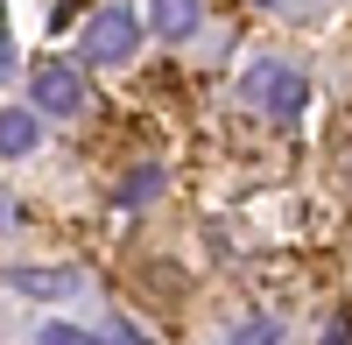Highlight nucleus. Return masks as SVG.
I'll return each mask as SVG.
<instances>
[{"label": "nucleus", "mask_w": 352, "mask_h": 345, "mask_svg": "<svg viewBox=\"0 0 352 345\" xmlns=\"http://www.w3.org/2000/svg\"><path fill=\"white\" fill-rule=\"evenodd\" d=\"M240 99L261 113V120H296L303 99H310V78L296 64H282V56H261V64H247V78H240Z\"/></svg>", "instance_id": "obj_1"}, {"label": "nucleus", "mask_w": 352, "mask_h": 345, "mask_svg": "<svg viewBox=\"0 0 352 345\" xmlns=\"http://www.w3.org/2000/svg\"><path fill=\"white\" fill-rule=\"evenodd\" d=\"M28 99H36V106H28L36 120H43V113H50V120H78V113H85V71L50 56V64L28 71Z\"/></svg>", "instance_id": "obj_2"}, {"label": "nucleus", "mask_w": 352, "mask_h": 345, "mask_svg": "<svg viewBox=\"0 0 352 345\" xmlns=\"http://www.w3.org/2000/svg\"><path fill=\"white\" fill-rule=\"evenodd\" d=\"M134 49H141V14L134 8H99L85 21V56L92 64H127Z\"/></svg>", "instance_id": "obj_3"}, {"label": "nucleus", "mask_w": 352, "mask_h": 345, "mask_svg": "<svg viewBox=\"0 0 352 345\" xmlns=\"http://www.w3.org/2000/svg\"><path fill=\"white\" fill-rule=\"evenodd\" d=\"M8 289H14V296H28V303H64V296H78V268L21 261V268H8Z\"/></svg>", "instance_id": "obj_4"}, {"label": "nucleus", "mask_w": 352, "mask_h": 345, "mask_svg": "<svg viewBox=\"0 0 352 345\" xmlns=\"http://www.w3.org/2000/svg\"><path fill=\"white\" fill-rule=\"evenodd\" d=\"M43 141V120L28 106H0V155H28Z\"/></svg>", "instance_id": "obj_5"}, {"label": "nucleus", "mask_w": 352, "mask_h": 345, "mask_svg": "<svg viewBox=\"0 0 352 345\" xmlns=\"http://www.w3.org/2000/svg\"><path fill=\"white\" fill-rule=\"evenodd\" d=\"M204 21V8H190V0H162V8H148V28L162 43H176V36H190V28Z\"/></svg>", "instance_id": "obj_6"}, {"label": "nucleus", "mask_w": 352, "mask_h": 345, "mask_svg": "<svg viewBox=\"0 0 352 345\" xmlns=\"http://www.w3.org/2000/svg\"><path fill=\"white\" fill-rule=\"evenodd\" d=\"M155 190H162V169H155V162H134L127 177L113 183V205H120V212H127V205H148Z\"/></svg>", "instance_id": "obj_7"}, {"label": "nucleus", "mask_w": 352, "mask_h": 345, "mask_svg": "<svg viewBox=\"0 0 352 345\" xmlns=\"http://www.w3.org/2000/svg\"><path fill=\"white\" fill-rule=\"evenodd\" d=\"M226 345H282V324H275V318H247Z\"/></svg>", "instance_id": "obj_8"}, {"label": "nucleus", "mask_w": 352, "mask_h": 345, "mask_svg": "<svg viewBox=\"0 0 352 345\" xmlns=\"http://www.w3.org/2000/svg\"><path fill=\"white\" fill-rule=\"evenodd\" d=\"M36 345H99V338H92V331H78V324H43Z\"/></svg>", "instance_id": "obj_9"}, {"label": "nucleus", "mask_w": 352, "mask_h": 345, "mask_svg": "<svg viewBox=\"0 0 352 345\" xmlns=\"http://www.w3.org/2000/svg\"><path fill=\"white\" fill-rule=\"evenodd\" d=\"M8 56H14V49H8V21H0V78H8Z\"/></svg>", "instance_id": "obj_10"}]
</instances>
